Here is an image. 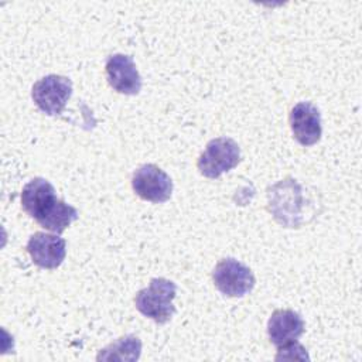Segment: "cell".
<instances>
[{"mask_svg": "<svg viewBox=\"0 0 362 362\" xmlns=\"http://www.w3.org/2000/svg\"><path fill=\"white\" fill-rule=\"evenodd\" d=\"M57 201L55 188L41 177L33 178L21 189V206L37 222L45 216Z\"/></svg>", "mask_w": 362, "mask_h": 362, "instance_id": "30bf717a", "label": "cell"}, {"mask_svg": "<svg viewBox=\"0 0 362 362\" xmlns=\"http://www.w3.org/2000/svg\"><path fill=\"white\" fill-rule=\"evenodd\" d=\"M141 342L134 335H124L102 349L98 361H136L140 356Z\"/></svg>", "mask_w": 362, "mask_h": 362, "instance_id": "7c38bea8", "label": "cell"}, {"mask_svg": "<svg viewBox=\"0 0 362 362\" xmlns=\"http://www.w3.org/2000/svg\"><path fill=\"white\" fill-rule=\"evenodd\" d=\"M303 317L293 310H276L269 318L267 334L270 342L279 348L296 342L304 332Z\"/></svg>", "mask_w": 362, "mask_h": 362, "instance_id": "8fae6325", "label": "cell"}, {"mask_svg": "<svg viewBox=\"0 0 362 362\" xmlns=\"http://www.w3.org/2000/svg\"><path fill=\"white\" fill-rule=\"evenodd\" d=\"M106 75L109 85L119 93L137 95L143 81L132 57L113 54L106 61Z\"/></svg>", "mask_w": 362, "mask_h": 362, "instance_id": "ba28073f", "label": "cell"}, {"mask_svg": "<svg viewBox=\"0 0 362 362\" xmlns=\"http://www.w3.org/2000/svg\"><path fill=\"white\" fill-rule=\"evenodd\" d=\"M290 127L294 139L303 146H313L321 139V115L311 102H300L290 112Z\"/></svg>", "mask_w": 362, "mask_h": 362, "instance_id": "9c48e42d", "label": "cell"}, {"mask_svg": "<svg viewBox=\"0 0 362 362\" xmlns=\"http://www.w3.org/2000/svg\"><path fill=\"white\" fill-rule=\"evenodd\" d=\"M72 95V81L62 75H47L37 81L31 90V98L37 107L48 115H61Z\"/></svg>", "mask_w": 362, "mask_h": 362, "instance_id": "277c9868", "label": "cell"}, {"mask_svg": "<svg viewBox=\"0 0 362 362\" xmlns=\"http://www.w3.org/2000/svg\"><path fill=\"white\" fill-rule=\"evenodd\" d=\"M133 191L144 201L165 202L173 192L170 175L156 164H144L132 177Z\"/></svg>", "mask_w": 362, "mask_h": 362, "instance_id": "8992f818", "label": "cell"}, {"mask_svg": "<svg viewBox=\"0 0 362 362\" xmlns=\"http://www.w3.org/2000/svg\"><path fill=\"white\" fill-rule=\"evenodd\" d=\"M177 294L174 281L164 277H154L148 287L137 291L134 297L136 308L158 324H165L175 313L173 300Z\"/></svg>", "mask_w": 362, "mask_h": 362, "instance_id": "7a4b0ae2", "label": "cell"}, {"mask_svg": "<svg viewBox=\"0 0 362 362\" xmlns=\"http://www.w3.org/2000/svg\"><path fill=\"white\" fill-rule=\"evenodd\" d=\"M76 219L78 211L72 205L66 204L64 199L58 198L55 205L47 212V215L38 223L44 229L59 235Z\"/></svg>", "mask_w": 362, "mask_h": 362, "instance_id": "4fadbf2b", "label": "cell"}, {"mask_svg": "<svg viewBox=\"0 0 362 362\" xmlns=\"http://www.w3.org/2000/svg\"><path fill=\"white\" fill-rule=\"evenodd\" d=\"M240 161V148L229 137H216L208 141L198 158V170L206 178H218Z\"/></svg>", "mask_w": 362, "mask_h": 362, "instance_id": "3957f363", "label": "cell"}, {"mask_svg": "<svg viewBox=\"0 0 362 362\" xmlns=\"http://www.w3.org/2000/svg\"><path fill=\"white\" fill-rule=\"evenodd\" d=\"M25 249L38 267L57 269L65 259L66 242L58 233L35 232L30 236Z\"/></svg>", "mask_w": 362, "mask_h": 362, "instance_id": "52a82bcc", "label": "cell"}, {"mask_svg": "<svg viewBox=\"0 0 362 362\" xmlns=\"http://www.w3.org/2000/svg\"><path fill=\"white\" fill-rule=\"evenodd\" d=\"M215 287L228 297H243L255 287L252 270L233 257L218 262L212 272Z\"/></svg>", "mask_w": 362, "mask_h": 362, "instance_id": "5b68a950", "label": "cell"}, {"mask_svg": "<svg viewBox=\"0 0 362 362\" xmlns=\"http://www.w3.org/2000/svg\"><path fill=\"white\" fill-rule=\"evenodd\" d=\"M267 209L286 228H298L311 215L313 204L304 188L293 178L281 180L267 189Z\"/></svg>", "mask_w": 362, "mask_h": 362, "instance_id": "6da1fadb", "label": "cell"}]
</instances>
